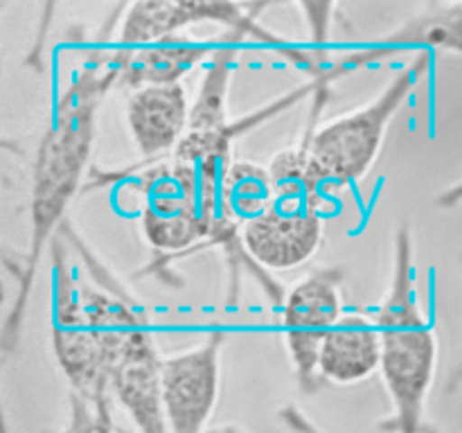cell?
I'll return each instance as SVG.
<instances>
[{
  "mask_svg": "<svg viewBox=\"0 0 462 433\" xmlns=\"http://www.w3.org/2000/svg\"><path fill=\"white\" fill-rule=\"evenodd\" d=\"M117 81L120 72L111 59V45H93L54 99L32 165L27 248L21 264H16L14 296L0 327L3 361L12 359L21 345L41 257L66 226L68 207L86 189L99 113L108 93L117 88Z\"/></svg>",
  "mask_w": 462,
  "mask_h": 433,
  "instance_id": "cell-1",
  "label": "cell"
},
{
  "mask_svg": "<svg viewBox=\"0 0 462 433\" xmlns=\"http://www.w3.org/2000/svg\"><path fill=\"white\" fill-rule=\"evenodd\" d=\"M50 278V343L68 388L93 404H113V370L126 338L149 318L144 305L129 296L108 271L90 266L95 284L72 273L61 233L52 242Z\"/></svg>",
  "mask_w": 462,
  "mask_h": 433,
  "instance_id": "cell-2",
  "label": "cell"
},
{
  "mask_svg": "<svg viewBox=\"0 0 462 433\" xmlns=\"http://www.w3.org/2000/svg\"><path fill=\"white\" fill-rule=\"evenodd\" d=\"M370 316L382 338L379 377L391 400V415L383 419L382 428L386 433H424L440 343L420 296L411 226L404 224L395 230L386 293Z\"/></svg>",
  "mask_w": 462,
  "mask_h": 433,
  "instance_id": "cell-3",
  "label": "cell"
},
{
  "mask_svg": "<svg viewBox=\"0 0 462 433\" xmlns=\"http://www.w3.org/2000/svg\"><path fill=\"white\" fill-rule=\"evenodd\" d=\"M431 63V52H415L373 99L329 120H320V111L332 88H320L310 99V115L300 138L334 197L368 176L382 153L393 120L429 75Z\"/></svg>",
  "mask_w": 462,
  "mask_h": 433,
  "instance_id": "cell-4",
  "label": "cell"
},
{
  "mask_svg": "<svg viewBox=\"0 0 462 433\" xmlns=\"http://www.w3.org/2000/svg\"><path fill=\"white\" fill-rule=\"evenodd\" d=\"M343 266H320L291 284L280 307V334L296 383L305 395L323 388L319 355L329 329L343 318Z\"/></svg>",
  "mask_w": 462,
  "mask_h": 433,
  "instance_id": "cell-5",
  "label": "cell"
},
{
  "mask_svg": "<svg viewBox=\"0 0 462 433\" xmlns=\"http://www.w3.org/2000/svg\"><path fill=\"white\" fill-rule=\"evenodd\" d=\"M226 343L228 332L215 327L201 343L162 356L161 397L170 433H210L219 404Z\"/></svg>",
  "mask_w": 462,
  "mask_h": 433,
  "instance_id": "cell-6",
  "label": "cell"
},
{
  "mask_svg": "<svg viewBox=\"0 0 462 433\" xmlns=\"http://www.w3.org/2000/svg\"><path fill=\"white\" fill-rule=\"evenodd\" d=\"M269 3H131L122 5L116 21L117 48H143L158 41L183 36L192 25L215 23L224 32H237L244 39H257L264 30L262 14Z\"/></svg>",
  "mask_w": 462,
  "mask_h": 433,
  "instance_id": "cell-7",
  "label": "cell"
},
{
  "mask_svg": "<svg viewBox=\"0 0 462 433\" xmlns=\"http://www.w3.org/2000/svg\"><path fill=\"white\" fill-rule=\"evenodd\" d=\"M244 45H246V39L242 34L221 32L215 54L208 61L201 84H199L197 97L192 99L188 134L171 153L179 161L189 162V165H201L208 161H233V153L224 152L221 147V135L233 120L228 115L230 84H233Z\"/></svg>",
  "mask_w": 462,
  "mask_h": 433,
  "instance_id": "cell-8",
  "label": "cell"
},
{
  "mask_svg": "<svg viewBox=\"0 0 462 433\" xmlns=\"http://www.w3.org/2000/svg\"><path fill=\"white\" fill-rule=\"evenodd\" d=\"M325 239V215L310 207L273 203L242 226V248L264 273L293 271L316 257Z\"/></svg>",
  "mask_w": 462,
  "mask_h": 433,
  "instance_id": "cell-9",
  "label": "cell"
},
{
  "mask_svg": "<svg viewBox=\"0 0 462 433\" xmlns=\"http://www.w3.org/2000/svg\"><path fill=\"white\" fill-rule=\"evenodd\" d=\"M406 50L462 57V3L427 5L379 39L337 57L332 68L338 79H346L361 68L382 63Z\"/></svg>",
  "mask_w": 462,
  "mask_h": 433,
  "instance_id": "cell-10",
  "label": "cell"
},
{
  "mask_svg": "<svg viewBox=\"0 0 462 433\" xmlns=\"http://www.w3.org/2000/svg\"><path fill=\"white\" fill-rule=\"evenodd\" d=\"M161 361L147 318L126 338L111 382L113 401L120 404L135 433H170L161 397Z\"/></svg>",
  "mask_w": 462,
  "mask_h": 433,
  "instance_id": "cell-11",
  "label": "cell"
},
{
  "mask_svg": "<svg viewBox=\"0 0 462 433\" xmlns=\"http://www.w3.org/2000/svg\"><path fill=\"white\" fill-rule=\"evenodd\" d=\"M189 111L192 102L183 84L129 90L125 122L140 161L152 162L171 156L188 134Z\"/></svg>",
  "mask_w": 462,
  "mask_h": 433,
  "instance_id": "cell-12",
  "label": "cell"
},
{
  "mask_svg": "<svg viewBox=\"0 0 462 433\" xmlns=\"http://www.w3.org/2000/svg\"><path fill=\"white\" fill-rule=\"evenodd\" d=\"M382 338L370 314L346 311L320 345L319 377L323 386H356L379 373Z\"/></svg>",
  "mask_w": 462,
  "mask_h": 433,
  "instance_id": "cell-13",
  "label": "cell"
},
{
  "mask_svg": "<svg viewBox=\"0 0 462 433\" xmlns=\"http://www.w3.org/2000/svg\"><path fill=\"white\" fill-rule=\"evenodd\" d=\"M219 39L203 41L192 36L158 41L143 48L111 45V59L120 72L117 86L135 90L143 86L183 84V77L215 54Z\"/></svg>",
  "mask_w": 462,
  "mask_h": 433,
  "instance_id": "cell-14",
  "label": "cell"
},
{
  "mask_svg": "<svg viewBox=\"0 0 462 433\" xmlns=\"http://www.w3.org/2000/svg\"><path fill=\"white\" fill-rule=\"evenodd\" d=\"M269 174L275 203H280V206L310 207V210H319L325 215L329 203L338 198L325 185L323 176L316 170L302 138L289 147L280 149L271 158Z\"/></svg>",
  "mask_w": 462,
  "mask_h": 433,
  "instance_id": "cell-15",
  "label": "cell"
},
{
  "mask_svg": "<svg viewBox=\"0 0 462 433\" xmlns=\"http://www.w3.org/2000/svg\"><path fill=\"white\" fill-rule=\"evenodd\" d=\"M221 197H224L226 210L242 226L260 216L275 203L269 165L244 161V158L233 161L224 174Z\"/></svg>",
  "mask_w": 462,
  "mask_h": 433,
  "instance_id": "cell-16",
  "label": "cell"
},
{
  "mask_svg": "<svg viewBox=\"0 0 462 433\" xmlns=\"http://www.w3.org/2000/svg\"><path fill=\"white\" fill-rule=\"evenodd\" d=\"M63 433H117L116 422H113V406L93 404L70 392Z\"/></svg>",
  "mask_w": 462,
  "mask_h": 433,
  "instance_id": "cell-17",
  "label": "cell"
},
{
  "mask_svg": "<svg viewBox=\"0 0 462 433\" xmlns=\"http://www.w3.org/2000/svg\"><path fill=\"white\" fill-rule=\"evenodd\" d=\"M307 30H310V45L320 52H329V34L334 27V16L338 12V5L332 3H298Z\"/></svg>",
  "mask_w": 462,
  "mask_h": 433,
  "instance_id": "cell-18",
  "label": "cell"
},
{
  "mask_svg": "<svg viewBox=\"0 0 462 433\" xmlns=\"http://www.w3.org/2000/svg\"><path fill=\"white\" fill-rule=\"evenodd\" d=\"M278 419L289 433H329L320 424H316L298 404L280 406Z\"/></svg>",
  "mask_w": 462,
  "mask_h": 433,
  "instance_id": "cell-19",
  "label": "cell"
},
{
  "mask_svg": "<svg viewBox=\"0 0 462 433\" xmlns=\"http://www.w3.org/2000/svg\"><path fill=\"white\" fill-rule=\"evenodd\" d=\"M436 206L442 207V210H454V207L462 206V179L447 185V188L438 194Z\"/></svg>",
  "mask_w": 462,
  "mask_h": 433,
  "instance_id": "cell-20",
  "label": "cell"
},
{
  "mask_svg": "<svg viewBox=\"0 0 462 433\" xmlns=\"http://www.w3.org/2000/svg\"><path fill=\"white\" fill-rule=\"evenodd\" d=\"M210 433H246L244 431L239 424H233V422H226V424H219V427L210 428Z\"/></svg>",
  "mask_w": 462,
  "mask_h": 433,
  "instance_id": "cell-21",
  "label": "cell"
},
{
  "mask_svg": "<svg viewBox=\"0 0 462 433\" xmlns=\"http://www.w3.org/2000/svg\"><path fill=\"white\" fill-rule=\"evenodd\" d=\"M462 383V361L458 364V368L449 374V383H447V391H456Z\"/></svg>",
  "mask_w": 462,
  "mask_h": 433,
  "instance_id": "cell-22",
  "label": "cell"
},
{
  "mask_svg": "<svg viewBox=\"0 0 462 433\" xmlns=\"http://www.w3.org/2000/svg\"><path fill=\"white\" fill-rule=\"evenodd\" d=\"M424 433H445V431H440V428H438L436 424L427 422V427H424Z\"/></svg>",
  "mask_w": 462,
  "mask_h": 433,
  "instance_id": "cell-23",
  "label": "cell"
},
{
  "mask_svg": "<svg viewBox=\"0 0 462 433\" xmlns=\"http://www.w3.org/2000/svg\"><path fill=\"white\" fill-rule=\"evenodd\" d=\"M3 433H14L12 431V424H9L7 418H5V422H3Z\"/></svg>",
  "mask_w": 462,
  "mask_h": 433,
  "instance_id": "cell-24",
  "label": "cell"
}]
</instances>
